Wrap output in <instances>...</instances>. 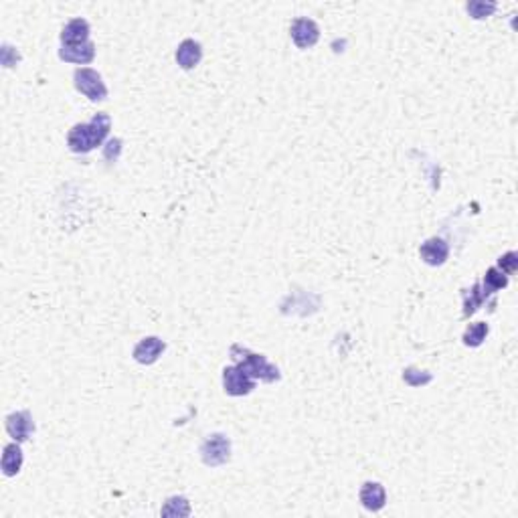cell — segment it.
<instances>
[{
	"label": "cell",
	"mask_w": 518,
	"mask_h": 518,
	"mask_svg": "<svg viewBox=\"0 0 518 518\" xmlns=\"http://www.w3.org/2000/svg\"><path fill=\"white\" fill-rule=\"evenodd\" d=\"M112 120L108 113H96L87 124H77L69 130L67 134V144L73 152L77 154H87L94 148L103 144L106 136L110 134Z\"/></svg>",
	"instance_id": "obj_1"
},
{
	"label": "cell",
	"mask_w": 518,
	"mask_h": 518,
	"mask_svg": "<svg viewBox=\"0 0 518 518\" xmlns=\"http://www.w3.org/2000/svg\"><path fill=\"white\" fill-rule=\"evenodd\" d=\"M231 356H233V361L237 363L239 368H241L247 377H252L253 381L259 378V381H266V383H274V381L280 378L278 366H274V364L269 363L264 354H255L252 350L243 349V347H239V344H233V347H231Z\"/></svg>",
	"instance_id": "obj_2"
},
{
	"label": "cell",
	"mask_w": 518,
	"mask_h": 518,
	"mask_svg": "<svg viewBox=\"0 0 518 518\" xmlns=\"http://www.w3.org/2000/svg\"><path fill=\"white\" fill-rule=\"evenodd\" d=\"M73 81H75L77 91H81L85 98H89L91 101H103L108 98V87L101 81V75L98 71L81 67V69L75 71Z\"/></svg>",
	"instance_id": "obj_3"
},
{
	"label": "cell",
	"mask_w": 518,
	"mask_h": 518,
	"mask_svg": "<svg viewBox=\"0 0 518 518\" xmlns=\"http://www.w3.org/2000/svg\"><path fill=\"white\" fill-rule=\"evenodd\" d=\"M229 454H231V444L223 434L209 435L201 446V458L207 466H223L229 460Z\"/></svg>",
	"instance_id": "obj_4"
},
{
	"label": "cell",
	"mask_w": 518,
	"mask_h": 518,
	"mask_svg": "<svg viewBox=\"0 0 518 518\" xmlns=\"http://www.w3.org/2000/svg\"><path fill=\"white\" fill-rule=\"evenodd\" d=\"M223 387L229 395L241 397V395H247V393L253 391L255 381L252 377H247L235 364V366H227L223 371Z\"/></svg>",
	"instance_id": "obj_5"
},
{
	"label": "cell",
	"mask_w": 518,
	"mask_h": 518,
	"mask_svg": "<svg viewBox=\"0 0 518 518\" xmlns=\"http://www.w3.org/2000/svg\"><path fill=\"white\" fill-rule=\"evenodd\" d=\"M292 39H294V43L300 49L314 47L318 43V39H320V28L312 18L300 16V18H295L292 23Z\"/></svg>",
	"instance_id": "obj_6"
},
{
	"label": "cell",
	"mask_w": 518,
	"mask_h": 518,
	"mask_svg": "<svg viewBox=\"0 0 518 518\" xmlns=\"http://www.w3.org/2000/svg\"><path fill=\"white\" fill-rule=\"evenodd\" d=\"M6 432L13 437L14 441H27L28 437L35 432V423L28 411H16L6 417Z\"/></svg>",
	"instance_id": "obj_7"
},
{
	"label": "cell",
	"mask_w": 518,
	"mask_h": 518,
	"mask_svg": "<svg viewBox=\"0 0 518 518\" xmlns=\"http://www.w3.org/2000/svg\"><path fill=\"white\" fill-rule=\"evenodd\" d=\"M164 349H167V344L160 338H142L140 342L136 344V349H134V359L140 364H152L158 361V356L164 352Z\"/></svg>",
	"instance_id": "obj_8"
},
{
	"label": "cell",
	"mask_w": 518,
	"mask_h": 518,
	"mask_svg": "<svg viewBox=\"0 0 518 518\" xmlns=\"http://www.w3.org/2000/svg\"><path fill=\"white\" fill-rule=\"evenodd\" d=\"M421 259L429 266H441L449 255V247L448 243L444 239L439 237H432L427 239L423 245H421Z\"/></svg>",
	"instance_id": "obj_9"
},
{
	"label": "cell",
	"mask_w": 518,
	"mask_h": 518,
	"mask_svg": "<svg viewBox=\"0 0 518 518\" xmlns=\"http://www.w3.org/2000/svg\"><path fill=\"white\" fill-rule=\"evenodd\" d=\"M59 57L63 61H69V63L85 65V63H91L94 61V57H96V45L91 41L81 43V45H63L61 51H59Z\"/></svg>",
	"instance_id": "obj_10"
},
{
	"label": "cell",
	"mask_w": 518,
	"mask_h": 518,
	"mask_svg": "<svg viewBox=\"0 0 518 518\" xmlns=\"http://www.w3.org/2000/svg\"><path fill=\"white\" fill-rule=\"evenodd\" d=\"M361 502L366 510L377 512L387 502V492L378 482H366L361 488Z\"/></svg>",
	"instance_id": "obj_11"
},
{
	"label": "cell",
	"mask_w": 518,
	"mask_h": 518,
	"mask_svg": "<svg viewBox=\"0 0 518 518\" xmlns=\"http://www.w3.org/2000/svg\"><path fill=\"white\" fill-rule=\"evenodd\" d=\"M63 45H81L89 41V23L85 18H73L69 21L63 33H61Z\"/></svg>",
	"instance_id": "obj_12"
},
{
	"label": "cell",
	"mask_w": 518,
	"mask_h": 518,
	"mask_svg": "<svg viewBox=\"0 0 518 518\" xmlns=\"http://www.w3.org/2000/svg\"><path fill=\"white\" fill-rule=\"evenodd\" d=\"M201 57H203V49L193 39H184L179 45V49H176V61H179V65H181L182 69H193V67H196L198 61H201Z\"/></svg>",
	"instance_id": "obj_13"
},
{
	"label": "cell",
	"mask_w": 518,
	"mask_h": 518,
	"mask_svg": "<svg viewBox=\"0 0 518 518\" xmlns=\"http://www.w3.org/2000/svg\"><path fill=\"white\" fill-rule=\"evenodd\" d=\"M2 474L4 476H16L21 472V466H23V449L18 446V441L9 444L2 449Z\"/></svg>",
	"instance_id": "obj_14"
},
{
	"label": "cell",
	"mask_w": 518,
	"mask_h": 518,
	"mask_svg": "<svg viewBox=\"0 0 518 518\" xmlns=\"http://www.w3.org/2000/svg\"><path fill=\"white\" fill-rule=\"evenodd\" d=\"M508 286V278H506L505 271H500L498 267H490L486 271V278H484V292L486 294H496L498 290H502Z\"/></svg>",
	"instance_id": "obj_15"
},
{
	"label": "cell",
	"mask_w": 518,
	"mask_h": 518,
	"mask_svg": "<svg viewBox=\"0 0 518 518\" xmlns=\"http://www.w3.org/2000/svg\"><path fill=\"white\" fill-rule=\"evenodd\" d=\"M486 292H482V283H476L472 290H466L463 294V316H470L478 310V306L486 300Z\"/></svg>",
	"instance_id": "obj_16"
},
{
	"label": "cell",
	"mask_w": 518,
	"mask_h": 518,
	"mask_svg": "<svg viewBox=\"0 0 518 518\" xmlns=\"http://www.w3.org/2000/svg\"><path fill=\"white\" fill-rule=\"evenodd\" d=\"M488 337V324L474 322L468 326V330L463 332V344L468 347H480Z\"/></svg>",
	"instance_id": "obj_17"
},
{
	"label": "cell",
	"mask_w": 518,
	"mask_h": 518,
	"mask_svg": "<svg viewBox=\"0 0 518 518\" xmlns=\"http://www.w3.org/2000/svg\"><path fill=\"white\" fill-rule=\"evenodd\" d=\"M191 514V506L188 500L182 496H174L167 500V505L162 508V517H188Z\"/></svg>",
	"instance_id": "obj_18"
},
{
	"label": "cell",
	"mask_w": 518,
	"mask_h": 518,
	"mask_svg": "<svg viewBox=\"0 0 518 518\" xmlns=\"http://www.w3.org/2000/svg\"><path fill=\"white\" fill-rule=\"evenodd\" d=\"M496 11V2H482V0H474L468 4V13L474 18H486Z\"/></svg>",
	"instance_id": "obj_19"
},
{
	"label": "cell",
	"mask_w": 518,
	"mask_h": 518,
	"mask_svg": "<svg viewBox=\"0 0 518 518\" xmlns=\"http://www.w3.org/2000/svg\"><path fill=\"white\" fill-rule=\"evenodd\" d=\"M403 378H405V383H409L411 387H420V385L429 383L432 375H427L423 371H417V368H407L405 373H403Z\"/></svg>",
	"instance_id": "obj_20"
},
{
	"label": "cell",
	"mask_w": 518,
	"mask_h": 518,
	"mask_svg": "<svg viewBox=\"0 0 518 518\" xmlns=\"http://www.w3.org/2000/svg\"><path fill=\"white\" fill-rule=\"evenodd\" d=\"M517 267H518V255L514 252H508L506 255H502V257L498 259V269L505 271V274L517 271Z\"/></svg>",
	"instance_id": "obj_21"
},
{
	"label": "cell",
	"mask_w": 518,
	"mask_h": 518,
	"mask_svg": "<svg viewBox=\"0 0 518 518\" xmlns=\"http://www.w3.org/2000/svg\"><path fill=\"white\" fill-rule=\"evenodd\" d=\"M120 150H122V140H118V138H113V140L108 142V146H106V158L108 160H112V156H113V160L120 156Z\"/></svg>",
	"instance_id": "obj_22"
}]
</instances>
